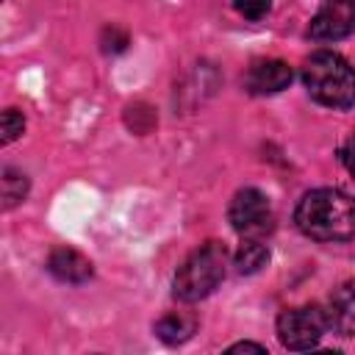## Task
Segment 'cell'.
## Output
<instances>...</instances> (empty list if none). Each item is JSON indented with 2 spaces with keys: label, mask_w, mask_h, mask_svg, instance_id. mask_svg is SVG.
<instances>
[{
  "label": "cell",
  "mask_w": 355,
  "mask_h": 355,
  "mask_svg": "<svg viewBox=\"0 0 355 355\" xmlns=\"http://www.w3.org/2000/svg\"><path fill=\"white\" fill-rule=\"evenodd\" d=\"M294 222L313 241H352L355 197L341 189H313L300 200Z\"/></svg>",
  "instance_id": "1"
},
{
  "label": "cell",
  "mask_w": 355,
  "mask_h": 355,
  "mask_svg": "<svg viewBox=\"0 0 355 355\" xmlns=\"http://www.w3.org/2000/svg\"><path fill=\"white\" fill-rule=\"evenodd\" d=\"M302 83L308 94L327 108L355 105V69L333 50H316L302 64Z\"/></svg>",
  "instance_id": "2"
},
{
  "label": "cell",
  "mask_w": 355,
  "mask_h": 355,
  "mask_svg": "<svg viewBox=\"0 0 355 355\" xmlns=\"http://www.w3.org/2000/svg\"><path fill=\"white\" fill-rule=\"evenodd\" d=\"M227 252L219 241H205L197 247L175 275V297L183 302H197L208 297L225 277Z\"/></svg>",
  "instance_id": "3"
},
{
  "label": "cell",
  "mask_w": 355,
  "mask_h": 355,
  "mask_svg": "<svg viewBox=\"0 0 355 355\" xmlns=\"http://www.w3.org/2000/svg\"><path fill=\"white\" fill-rule=\"evenodd\" d=\"M330 330L327 308L322 305H302L288 308L277 316V338L286 349L305 352L322 341V336Z\"/></svg>",
  "instance_id": "4"
},
{
  "label": "cell",
  "mask_w": 355,
  "mask_h": 355,
  "mask_svg": "<svg viewBox=\"0 0 355 355\" xmlns=\"http://www.w3.org/2000/svg\"><path fill=\"white\" fill-rule=\"evenodd\" d=\"M227 219H230L233 230L241 233L244 239H261L263 233L272 230V205L263 191L241 189L230 200Z\"/></svg>",
  "instance_id": "5"
},
{
  "label": "cell",
  "mask_w": 355,
  "mask_h": 355,
  "mask_svg": "<svg viewBox=\"0 0 355 355\" xmlns=\"http://www.w3.org/2000/svg\"><path fill=\"white\" fill-rule=\"evenodd\" d=\"M355 31V0H324L316 11L308 36L316 42H338Z\"/></svg>",
  "instance_id": "6"
},
{
  "label": "cell",
  "mask_w": 355,
  "mask_h": 355,
  "mask_svg": "<svg viewBox=\"0 0 355 355\" xmlns=\"http://www.w3.org/2000/svg\"><path fill=\"white\" fill-rule=\"evenodd\" d=\"M291 78H294V72H291V67L286 61H280V58H258L247 69L244 86L252 94H275V92L286 89L291 83Z\"/></svg>",
  "instance_id": "7"
},
{
  "label": "cell",
  "mask_w": 355,
  "mask_h": 355,
  "mask_svg": "<svg viewBox=\"0 0 355 355\" xmlns=\"http://www.w3.org/2000/svg\"><path fill=\"white\" fill-rule=\"evenodd\" d=\"M47 269L61 283H86L92 277V261L72 247H55L47 258Z\"/></svg>",
  "instance_id": "8"
},
{
  "label": "cell",
  "mask_w": 355,
  "mask_h": 355,
  "mask_svg": "<svg viewBox=\"0 0 355 355\" xmlns=\"http://www.w3.org/2000/svg\"><path fill=\"white\" fill-rule=\"evenodd\" d=\"M327 316H330V330H336L338 336L349 338L355 336V277L344 280L327 305Z\"/></svg>",
  "instance_id": "9"
},
{
  "label": "cell",
  "mask_w": 355,
  "mask_h": 355,
  "mask_svg": "<svg viewBox=\"0 0 355 355\" xmlns=\"http://www.w3.org/2000/svg\"><path fill=\"white\" fill-rule=\"evenodd\" d=\"M194 327H197V322H194L191 313L172 311V313H166V316H161V319L155 322V336H158L161 341H166V344H180V341L191 338Z\"/></svg>",
  "instance_id": "10"
},
{
  "label": "cell",
  "mask_w": 355,
  "mask_h": 355,
  "mask_svg": "<svg viewBox=\"0 0 355 355\" xmlns=\"http://www.w3.org/2000/svg\"><path fill=\"white\" fill-rule=\"evenodd\" d=\"M269 261V250L261 244V239H244L236 250V269L241 275H252L261 266H266Z\"/></svg>",
  "instance_id": "11"
},
{
  "label": "cell",
  "mask_w": 355,
  "mask_h": 355,
  "mask_svg": "<svg viewBox=\"0 0 355 355\" xmlns=\"http://www.w3.org/2000/svg\"><path fill=\"white\" fill-rule=\"evenodd\" d=\"M25 194H28V178L19 169L6 166L3 169V208L8 211L14 205H19L25 200Z\"/></svg>",
  "instance_id": "12"
},
{
  "label": "cell",
  "mask_w": 355,
  "mask_h": 355,
  "mask_svg": "<svg viewBox=\"0 0 355 355\" xmlns=\"http://www.w3.org/2000/svg\"><path fill=\"white\" fill-rule=\"evenodd\" d=\"M25 130V116L17 108H6L3 111V144H11L14 139H19Z\"/></svg>",
  "instance_id": "13"
},
{
  "label": "cell",
  "mask_w": 355,
  "mask_h": 355,
  "mask_svg": "<svg viewBox=\"0 0 355 355\" xmlns=\"http://www.w3.org/2000/svg\"><path fill=\"white\" fill-rule=\"evenodd\" d=\"M233 3L244 19H261L272 6V0H233Z\"/></svg>",
  "instance_id": "14"
},
{
  "label": "cell",
  "mask_w": 355,
  "mask_h": 355,
  "mask_svg": "<svg viewBox=\"0 0 355 355\" xmlns=\"http://www.w3.org/2000/svg\"><path fill=\"white\" fill-rule=\"evenodd\" d=\"M341 161H344V166L349 169V175L355 178V130L349 133V139H347V144H344V150H341Z\"/></svg>",
  "instance_id": "15"
},
{
  "label": "cell",
  "mask_w": 355,
  "mask_h": 355,
  "mask_svg": "<svg viewBox=\"0 0 355 355\" xmlns=\"http://www.w3.org/2000/svg\"><path fill=\"white\" fill-rule=\"evenodd\" d=\"M244 349L263 352V347H261V344H252V341H239V344H233V347H230V352H244Z\"/></svg>",
  "instance_id": "16"
}]
</instances>
